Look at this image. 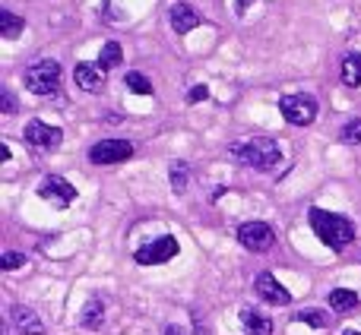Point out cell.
<instances>
[{"label":"cell","instance_id":"obj_27","mask_svg":"<svg viewBox=\"0 0 361 335\" xmlns=\"http://www.w3.org/2000/svg\"><path fill=\"white\" fill-rule=\"evenodd\" d=\"M250 4H254V0H238V13H241V16H244V13H247V6Z\"/></svg>","mask_w":361,"mask_h":335},{"label":"cell","instance_id":"obj_6","mask_svg":"<svg viewBox=\"0 0 361 335\" xmlns=\"http://www.w3.org/2000/svg\"><path fill=\"white\" fill-rule=\"evenodd\" d=\"M238 241H241V247L254 250V253H267L276 244V231L267 222H244L238 228Z\"/></svg>","mask_w":361,"mask_h":335},{"label":"cell","instance_id":"obj_23","mask_svg":"<svg viewBox=\"0 0 361 335\" xmlns=\"http://www.w3.org/2000/svg\"><path fill=\"white\" fill-rule=\"evenodd\" d=\"M339 139H343V143H349V146L361 143V120H349V124L339 130Z\"/></svg>","mask_w":361,"mask_h":335},{"label":"cell","instance_id":"obj_28","mask_svg":"<svg viewBox=\"0 0 361 335\" xmlns=\"http://www.w3.org/2000/svg\"><path fill=\"white\" fill-rule=\"evenodd\" d=\"M165 335H184V329L180 326H165Z\"/></svg>","mask_w":361,"mask_h":335},{"label":"cell","instance_id":"obj_15","mask_svg":"<svg viewBox=\"0 0 361 335\" xmlns=\"http://www.w3.org/2000/svg\"><path fill=\"white\" fill-rule=\"evenodd\" d=\"M343 82L349 89L361 86V54L358 51H349V54L343 57Z\"/></svg>","mask_w":361,"mask_h":335},{"label":"cell","instance_id":"obj_17","mask_svg":"<svg viewBox=\"0 0 361 335\" xmlns=\"http://www.w3.org/2000/svg\"><path fill=\"white\" fill-rule=\"evenodd\" d=\"M102 320H105V304H102L99 298H92L86 307H82V313H80V326H82V329H99Z\"/></svg>","mask_w":361,"mask_h":335},{"label":"cell","instance_id":"obj_16","mask_svg":"<svg viewBox=\"0 0 361 335\" xmlns=\"http://www.w3.org/2000/svg\"><path fill=\"white\" fill-rule=\"evenodd\" d=\"M326 301H330V307H333L336 313H352V310L358 307V294L349 291V288H333Z\"/></svg>","mask_w":361,"mask_h":335},{"label":"cell","instance_id":"obj_12","mask_svg":"<svg viewBox=\"0 0 361 335\" xmlns=\"http://www.w3.org/2000/svg\"><path fill=\"white\" fill-rule=\"evenodd\" d=\"M73 80L80 89H86V92H99L102 86H105V70L99 67V63H76L73 70Z\"/></svg>","mask_w":361,"mask_h":335},{"label":"cell","instance_id":"obj_25","mask_svg":"<svg viewBox=\"0 0 361 335\" xmlns=\"http://www.w3.org/2000/svg\"><path fill=\"white\" fill-rule=\"evenodd\" d=\"M209 99V89L206 86H193L190 92H187V101H190V105H200V101H206Z\"/></svg>","mask_w":361,"mask_h":335},{"label":"cell","instance_id":"obj_18","mask_svg":"<svg viewBox=\"0 0 361 335\" xmlns=\"http://www.w3.org/2000/svg\"><path fill=\"white\" fill-rule=\"evenodd\" d=\"M23 29H25L23 16H16V13H10V10H0V35L4 38H19L23 35Z\"/></svg>","mask_w":361,"mask_h":335},{"label":"cell","instance_id":"obj_13","mask_svg":"<svg viewBox=\"0 0 361 335\" xmlns=\"http://www.w3.org/2000/svg\"><path fill=\"white\" fill-rule=\"evenodd\" d=\"M169 19H171V29L178 32V35H187V32H193L203 19L197 16V10H193L190 4H175L169 10Z\"/></svg>","mask_w":361,"mask_h":335},{"label":"cell","instance_id":"obj_26","mask_svg":"<svg viewBox=\"0 0 361 335\" xmlns=\"http://www.w3.org/2000/svg\"><path fill=\"white\" fill-rule=\"evenodd\" d=\"M0 111H4V114H16V99H13V92L0 95Z\"/></svg>","mask_w":361,"mask_h":335},{"label":"cell","instance_id":"obj_7","mask_svg":"<svg viewBox=\"0 0 361 335\" xmlns=\"http://www.w3.org/2000/svg\"><path fill=\"white\" fill-rule=\"evenodd\" d=\"M133 156V143L127 139H102L89 149V162L92 165H121Z\"/></svg>","mask_w":361,"mask_h":335},{"label":"cell","instance_id":"obj_4","mask_svg":"<svg viewBox=\"0 0 361 335\" xmlns=\"http://www.w3.org/2000/svg\"><path fill=\"white\" fill-rule=\"evenodd\" d=\"M279 111L286 124L307 127L317 118V101H314V95H286V99H279Z\"/></svg>","mask_w":361,"mask_h":335},{"label":"cell","instance_id":"obj_30","mask_svg":"<svg viewBox=\"0 0 361 335\" xmlns=\"http://www.w3.org/2000/svg\"><path fill=\"white\" fill-rule=\"evenodd\" d=\"M343 335H361V332H355V329H345Z\"/></svg>","mask_w":361,"mask_h":335},{"label":"cell","instance_id":"obj_29","mask_svg":"<svg viewBox=\"0 0 361 335\" xmlns=\"http://www.w3.org/2000/svg\"><path fill=\"white\" fill-rule=\"evenodd\" d=\"M0 162H10V146H0Z\"/></svg>","mask_w":361,"mask_h":335},{"label":"cell","instance_id":"obj_3","mask_svg":"<svg viewBox=\"0 0 361 335\" xmlns=\"http://www.w3.org/2000/svg\"><path fill=\"white\" fill-rule=\"evenodd\" d=\"M23 86L32 95H57L61 92V63L57 61H38L23 73Z\"/></svg>","mask_w":361,"mask_h":335},{"label":"cell","instance_id":"obj_19","mask_svg":"<svg viewBox=\"0 0 361 335\" xmlns=\"http://www.w3.org/2000/svg\"><path fill=\"white\" fill-rule=\"evenodd\" d=\"M169 180H171V190H175V193H184V190H187V180H190V165H187V162H171Z\"/></svg>","mask_w":361,"mask_h":335},{"label":"cell","instance_id":"obj_10","mask_svg":"<svg viewBox=\"0 0 361 335\" xmlns=\"http://www.w3.org/2000/svg\"><path fill=\"white\" fill-rule=\"evenodd\" d=\"M254 291H257V298L267 301V304H273V307L292 304V294L279 285V279H276L273 272H260V275H257V279H254Z\"/></svg>","mask_w":361,"mask_h":335},{"label":"cell","instance_id":"obj_21","mask_svg":"<svg viewBox=\"0 0 361 335\" xmlns=\"http://www.w3.org/2000/svg\"><path fill=\"white\" fill-rule=\"evenodd\" d=\"M295 320L305 323V326H311V329H326V326H330V320H326L324 310H301Z\"/></svg>","mask_w":361,"mask_h":335},{"label":"cell","instance_id":"obj_8","mask_svg":"<svg viewBox=\"0 0 361 335\" xmlns=\"http://www.w3.org/2000/svg\"><path fill=\"white\" fill-rule=\"evenodd\" d=\"M23 139L32 146V149H42V152H51L63 143V130L61 127H51L44 120H32L29 127L23 130Z\"/></svg>","mask_w":361,"mask_h":335},{"label":"cell","instance_id":"obj_1","mask_svg":"<svg viewBox=\"0 0 361 335\" xmlns=\"http://www.w3.org/2000/svg\"><path fill=\"white\" fill-rule=\"evenodd\" d=\"M228 149H231V156H235L241 165L257 168V171H276V168L282 165L279 143H276V139H269V137L241 139V143H231Z\"/></svg>","mask_w":361,"mask_h":335},{"label":"cell","instance_id":"obj_14","mask_svg":"<svg viewBox=\"0 0 361 335\" xmlns=\"http://www.w3.org/2000/svg\"><path fill=\"white\" fill-rule=\"evenodd\" d=\"M241 323L247 335H273V320L267 313H257V310H244L241 313Z\"/></svg>","mask_w":361,"mask_h":335},{"label":"cell","instance_id":"obj_9","mask_svg":"<svg viewBox=\"0 0 361 335\" xmlns=\"http://www.w3.org/2000/svg\"><path fill=\"white\" fill-rule=\"evenodd\" d=\"M38 196L48 199V203H54L57 209H67V206L76 199V187L70 184V180L57 177V174H48V177L38 184Z\"/></svg>","mask_w":361,"mask_h":335},{"label":"cell","instance_id":"obj_5","mask_svg":"<svg viewBox=\"0 0 361 335\" xmlns=\"http://www.w3.org/2000/svg\"><path fill=\"white\" fill-rule=\"evenodd\" d=\"M178 241L171 234H165V237H159V241H152V244H143V247L133 253V260L140 263V266H162V263H169V260H175L178 256Z\"/></svg>","mask_w":361,"mask_h":335},{"label":"cell","instance_id":"obj_2","mask_svg":"<svg viewBox=\"0 0 361 335\" xmlns=\"http://www.w3.org/2000/svg\"><path fill=\"white\" fill-rule=\"evenodd\" d=\"M311 228L330 250H343L355 241V225L345 215H336V212L311 209Z\"/></svg>","mask_w":361,"mask_h":335},{"label":"cell","instance_id":"obj_24","mask_svg":"<svg viewBox=\"0 0 361 335\" xmlns=\"http://www.w3.org/2000/svg\"><path fill=\"white\" fill-rule=\"evenodd\" d=\"M16 266H25V253H4L0 269H4V272H10V269H16Z\"/></svg>","mask_w":361,"mask_h":335},{"label":"cell","instance_id":"obj_22","mask_svg":"<svg viewBox=\"0 0 361 335\" xmlns=\"http://www.w3.org/2000/svg\"><path fill=\"white\" fill-rule=\"evenodd\" d=\"M124 82H127V89H130V92H137V95H152V82L146 80L143 73H127Z\"/></svg>","mask_w":361,"mask_h":335},{"label":"cell","instance_id":"obj_11","mask_svg":"<svg viewBox=\"0 0 361 335\" xmlns=\"http://www.w3.org/2000/svg\"><path fill=\"white\" fill-rule=\"evenodd\" d=\"M10 320H13V326H16L19 335H42V332H44L42 317H38L35 310H29V307H23V304L13 307V310H10Z\"/></svg>","mask_w":361,"mask_h":335},{"label":"cell","instance_id":"obj_20","mask_svg":"<svg viewBox=\"0 0 361 335\" xmlns=\"http://www.w3.org/2000/svg\"><path fill=\"white\" fill-rule=\"evenodd\" d=\"M121 61H124V51H121V44L118 42H108L105 48H102V54H99V67L102 70H111V67H118Z\"/></svg>","mask_w":361,"mask_h":335}]
</instances>
